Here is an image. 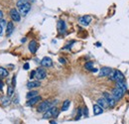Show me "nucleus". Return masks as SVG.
I'll return each instance as SVG.
<instances>
[{"instance_id": "obj_1", "label": "nucleus", "mask_w": 129, "mask_h": 124, "mask_svg": "<svg viewBox=\"0 0 129 124\" xmlns=\"http://www.w3.org/2000/svg\"><path fill=\"white\" fill-rule=\"evenodd\" d=\"M17 8H18V12L20 14L26 15L30 9H31V5L29 2H26L24 0H18L17 1Z\"/></svg>"}, {"instance_id": "obj_2", "label": "nucleus", "mask_w": 129, "mask_h": 124, "mask_svg": "<svg viewBox=\"0 0 129 124\" xmlns=\"http://www.w3.org/2000/svg\"><path fill=\"white\" fill-rule=\"evenodd\" d=\"M57 101H49V100H46V101H43V102H41L40 103V105L38 106V108H37V110H38V112H46L47 110H49L51 107L54 106V104L56 103Z\"/></svg>"}, {"instance_id": "obj_3", "label": "nucleus", "mask_w": 129, "mask_h": 124, "mask_svg": "<svg viewBox=\"0 0 129 124\" xmlns=\"http://www.w3.org/2000/svg\"><path fill=\"white\" fill-rule=\"evenodd\" d=\"M109 78L111 80H116V81H123L124 80V75L123 74L116 70V71H111V73L109 74Z\"/></svg>"}, {"instance_id": "obj_4", "label": "nucleus", "mask_w": 129, "mask_h": 124, "mask_svg": "<svg viewBox=\"0 0 129 124\" xmlns=\"http://www.w3.org/2000/svg\"><path fill=\"white\" fill-rule=\"evenodd\" d=\"M124 92L125 91H123L122 89H120L119 87H115L113 90H112V96H113V98L115 99V101L116 100H120V99L123 97V95H124Z\"/></svg>"}, {"instance_id": "obj_5", "label": "nucleus", "mask_w": 129, "mask_h": 124, "mask_svg": "<svg viewBox=\"0 0 129 124\" xmlns=\"http://www.w3.org/2000/svg\"><path fill=\"white\" fill-rule=\"evenodd\" d=\"M103 98L106 100V102H107V104H108V106L109 107H114L115 106V99L113 98V96L110 94V93H108V92H103Z\"/></svg>"}, {"instance_id": "obj_6", "label": "nucleus", "mask_w": 129, "mask_h": 124, "mask_svg": "<svg viewBox=\"0 0 129 124\" xmlns=\"http://www.w3.org/2000/svg\"><path fill=\"white\" fill-rule=\"evenodd\" d=\"M47 75V73L44 69L42 68H39L37 71H35V77L38 79V80H41V79H44Z\"/></svg>"}, {"instance_id": "obj_7", "label": "nucleus", "mask_w": 129, "mask_h": 124, "mask_svg": "<svg viewBox=\"0 0 129 124\" xmlns=\"http://www.w3.org/2000/svg\"><path fill=\"white\" fill-rule=\"evenodd\" d=\"M10 16H11L13 21H16V22H20L21 21V14L18 12L17 9H11Z\"/></svg>"}, {"instance_id": "obj_8", "label": "nucleus", "mask_w": 129, "mask_h": 124, "mask_svg": "<svg viewBox=\"0 0 129 124\" xmlns=\"http://www.w3.org/2000/svg\"><path fill=\"white\" fill-rule=\"evenodd\" d=\"M41 65H42L43 67H45V68H50V67H52V65H53V61H52L51 58L45 57V58L41 61Z\"/></svg>"}, {"instance_id": "obj_9", "label": "nucleus", "mask_w": 129, "mask_h": 124, "mask_svg": "<svg viewBox=\"0 0 129 124\" xmlns=\"http://www.w3.org/2000/svg\"><path fill=\"white\" fill-rule=\"evenodd\" d=\"M42 99V97L40 96V95H37V96H35V97H32V98L28 99V101H27V105L28 106H33V105H35L36 103H38L40 100Z\"/></svg>"}, {"instance_id": "obj_10", "label": "nucleus", "mask_w": 129, "mask_h": 124, "mask_svg": "<svg viewBox=\"0 0 129 124\" xmlns=\"http://www.w3.org/2000/svg\"><path fill=\"white\" fill-rule=\"evenodd\" d=\"M90 21H91V17L90 16H82V17L79 18V23L81 25H83V26L89 25Z\"/></svg>"}, {"instance_id": "obj_11", "label": "nucleus", "mask_w": 129, "mask_h": 124, "mask_svg": "<svg viewBox=\"0 0 129 124\" xmlns=\"http://www.w3.org/2000/svg\"><path fill=\"white\" fill-rule=\"evenodd\" d=\"M37 49H38V44H37V42L34 41V40L31 41L30 44H29V50H30V52H31L32 54H35Z\"/></svg>"}, {"instance_id": "obj_12", "label": "nucleus", "mask_w": 129, "mask_h": 124, "mask_svg": "<svg viewBox=\"0 0 129 124\" xmlns=\"http://www.w3.org/2000/svg\"><path fill=\"white\" fill-rule=\"evenodd\" d=\"M111 69L110 68H102V69H100V71H99V76H107V75H109L110 73H111Z\"/></svg>"}, {"instance_id": "obj_13", "label": "nucleus", "mask_w": 129, "mask_h": 124, "mask_svg": "<svg viewBox=\"0 0 129 124\" xmlns=\"http://www.w3.org/2000/svg\"><path fill=\"white\" fill-rule=\"evenodd\" d=\"M41 85V82L39 80H35V81H30L27 83V87L28 88H35V87H39Z\"/></svg>"}, {"instance_id": "obj_14", "label": "nucleus", "mask_w": 129, "mask_h": 124, "mask_svg": "<svg viewBox=\"0 0 129 124\" xmlns=\"http://www.w3.org/2000/svg\"><path fill=\"white\" fill-rule=\"evenodd\" d=\"M13 28H14V25H13L12 22L7 23V27H6V35H7L8 37L12 34V32H13Z\"/></svg>"}, {"instance_id": "obj_15", "label": "nucleus", "mask_w": 129, "mask_h": 124, "mask_svg": "<svg viewBox=\"0 0 129 124\" xmlns=\"http://www.w3.org/2000/svg\"><path fill=\"white\" fill-rule=\"evenodd\" d=\"M58 29H59V32L60 33H64L66 31V23L63 20H60L59 21V23H58Z\"/></svg>"}, {"instance_id": "obj_16", "label": "nucleus", "mask_w": 129, "mask_h": 124, "mask_svg": "<svg viewBox=\"0 0 129 124\" xmlns=\"http://www.w3.org/2000/svg\"><path fill=\"white\" fill-rule=\"evenodd\" d=\"M102 112H103V109L98 104H94V105H93V113H94V115L101 114Z\"/></svg>"}, {"instance_id": "obj_17", "label": "nucleus", "mask_w": 129, "mask_h": 124, "mask_svg": "<svg viewBox=\"0 0 129 124\" xmlns=\"http://www.w3.org/2000/svg\"><path fill=\"white\" fill-rule=\"evenodd\" d=\"M97 104H98L102 109L103 108H107V107H108V104H107L106 100L103 98V97L102 98H99L98 100H97Z\"/></svg>"}, {"instance_id": "obj_18", "label": "nucleus", "mask_w": 129, "mask_h": 124, "mask_svg": "<svg viewBox=\"0 0 129 124\" xmlns=\"http://www.w3.org/2000/svg\"><path fill=\"white\" fill-rule=\"evenodd\" d=\"M116 87H119L123 91H126V89H127V85L124 81H117V86Z\"/></svg>"}, {"instance_id": "obj_19", "label": "nucleus", "mask_w": 129, "mask_h": 124, "mask_svg": "<svg viewBox=\"0 0 129 124\" xmlns=\"http://www.w3.org/2000/svg\"><path fill=\"white\" fill-rule=\"evenodd\" d=\"M70 104H71V101H70L69 99L65 100V101H64V103H63L62 110H63V111H67V110L69 109V106H70Z\"/></svg>"}, {"instance_id": "obj_20", "label": "nucleus", "mask_w": 129, "mask_h": 124, "mask_svg": "<svg viewBox=\"0 0 129 124\" xmlns=\"http://www.w3.org/2000/svg\"><path fill=\"white\" fill-rule=\"evenodd\" d=\"M50 117H53V110H52V107L44 113V116H43L44 119H47V118H50Z\"/></svg>"}, {"instance_id": "obj_21", "label": "nucleus", "mask_w": 129, "mask_h": 124, "mask_svg": "<svg viewBox=\"0 0 129 124\" xmlns=\"http://www.w3.org/2000/svg\"><path fill=\"white\" fill-rule=\"evenodd\" d=\"M8 71L6 70V69H4V68H0V76L1 77H6V76H8Z\"/></svg>"}, {"instance_id": "obj_22", "label": "nucleus", "mask_w": 129, "mask_h": 124, "mask_svg": "<svg viewBox=\"0 0 129 124\" xmlns=\"http://www.w3.org/2000/svg\"><path fill=\"white\" fill-rule=\"evenodd\" d=\"M37 95H38V91H37V90H32V91H30V92L27 93V98L30 99V98H32V97L37 96Z\"/></svg>"}, {"instance_id": "obj_23", "label": "nucleus", "mask_w": 129, "mask_h": 124, "mask_svg": "<svg viewBox=\"0 0 129 124\" xmlns=\"http://www.w3.org/2000/svg\"><path fill=\"white\" fill-rule=\"evenodd\" d=\"M6 21L5 20H3V19H1L0 20V28H1V30H0V35H2V33H3V30L5 29V27H6Z\"/></svg>"}, {"instance_id": "obj_24", "label": "nucleus", "mask_w": 129, "mask_h": 124, "mask_svg": "<svg viewBox=\"0 0 129 124\" xmlns=\"http://www.w3.org/2000/svg\"><path fill=\"white\" fill-rule=\"evenodd\" d=\"M13 93H14V86L9 85V86H8V89H7V95H8V96H12Z\"/></svg>"}, {"instance_id": "obj_25", "label": "nucleus", "mask_w": 129, "mask_h": 124, "mask_svg": "<svg viewBox=\"0 0 129 124\" xmlns=\"http://www.w3.org/2000/svg\"><path fill=\"white\" fill-rule=\"evenodd\" d=\"M92 66H93V64H92L91 62H88V63H86V64H85V66H84V67H85V69H86V70L91 71V70L93 69V68H92Z\"/></svg>"}, {"instance_id": "obj_26", "label": "nucleus", "mask_w": 129, "mask_h": 124, "mask_svg": "<svg viewBox=\"0 0 129 124\" xmlns=\"http://www.w3.org/2000/svg\"><path fill=\"white\" fill-rule=\"evenodd\" d=\"M87 115H88L87 107H84V108H83V116H87Z\"/></svg>"}, {"instance_id": "obj_27", "label": "nucleus", "mask_w": 129, "mask_h": 124, "mask_svg": "<svg viewBox=\"0 0 129 124\" xmlns=\"http://www.w3.org/2000/svg\"><path fill=\"white\" fill-rule=\"evenodd\" d=\"M81 117V108H79L78 109V111H77V119H79Z\"/></svg>"}, {"instance_id": "obj_28", "label": "nucleus", "mask_w": 129, "mask_h": 124, "mask_svg": "<svg viewBox=\"0 0 129 124\" xmlns=\"http://www.w3.org/2000/svg\"><path fill=\"white\" fill-rule=\"evenodd\" d=\"M29 68H30V66H29L28 63H26L25 65L23 66V69H24V70H29Z\"/></svg>"}, {"instance_id": "obj_29", "label": "nucleus", "mask_w": 129, "mask_h": 124, "mask_svg": "<svg viewBox=\"0 0 129 124\" xmlns=\"http://www.w3.org/2000/svg\"><path fill=\"white\" fill-rule=\"evenodd\" d=\"M8 100H9L8 98H3V103H4L5 105H7V104L9 103V101H8Z\"/></svg>"}, {"instance_id": "obj_30", "label": "nucleus", "mask_w": 129, "mask_h": 124, "mask_svg": "<svg viewBox=\"0 0 129 124\" xmlns=\"http://www.w3.org/2000/svg\"><path fill=\"white\" fill-rule=\"evenodd\" d=\"M59 61H60V63H62V64H65V63H66V60H65V59H63V58H60V59H59Z\"/></svg>"}, {"instance_id": "obj_31", "label": "nucleus", "mask_w": 129, "mask_h": 124, "mask_svg": "<svg viewBox=\"0 0 129 124\" xmlns=\"http://www.w3.org/2000/svg\"><path fill=\"white\" fill-rule=\"evenodd\" d=\"M30 77H31V78H33V77H35V71H33V72L31 73V75H30Z\"/></svg>"}, {"instance_id": "obj_32", "label": "nucleus", "mask_w": 129, "mask_h": 124, "mask_svg": "<svg viewBox=\"0 0 129 124\" xmlns=\"http://www.w3.org/2000/svg\"><path fill=\"white\" fill-rule=\"evenodd\" d=\"M2 17H3V12L0 10V19H2Z\"/></svg>"}, {"instance_id": "obj_33", "label": "nucleus", "mask_w": 129, "mask_h": 124, "mask_svg": "<svg viewBox=\"0 0 129 124\" xmlns=\"http://www.w3.org/2000/svg\"><path fill=\"white\" fill-rule=\"evenodd\" d=\"M2 84H3V83H2V81H1V80H0V89H1V88H2Z\"/></svg>"}, {"instance_id": "obj_34", "label": "nucleus", "mask_w": 129, "mask_h": 124, "mask_svg": "<svg viewBox=\"0 0 129 124\" xmlns=\"http://www.w3.org/2000/svg\"><path fill=\"white\" fill-rule=\"evenodd\" d=\"M51 124H57V123H56V121H51Z\"/></svg>"}, {"instance_id": "obj_35", "label": "nucleus", "mask_w": 129, "mask_h": 124, "mask_svg": "<svg viewBox=\"0 0 129 124\" xmlns=\"http://www.w3.org/2000/svg\"><path fill=\"white\" fill-rule=\"evenodd\" d=\"M24 1H26V2H29V1H34V0H24Z\"/></svg>"}]
</instances>
